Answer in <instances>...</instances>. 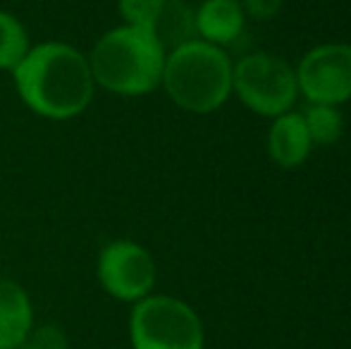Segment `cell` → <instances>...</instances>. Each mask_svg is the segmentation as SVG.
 <instances>
[{
  "label": "cell",
  "mask_w": 351,
  "mask_h": 349,
  "mask_svg": "<svg viewBox=\"0 0 351 349\" xmlns=\"http://www.w3.org/2000/svg\"><path fill=\"white\" fill-rule=\"evenodd\" d=\"M306 122V130L313 144L330 146L342 136L344 120L342 112L337 110V106H325V103H308L301 112Z\"/></svg>",
  "instance_id": "4fadbf2b"
},
{
  "label": "cell",
  "mask_w": 351,
  "mask_h": 349,
  "mask_svg": "<svg viewBox=\"0 0 351 349\" xmlns=\"http://www.w3.org/2000/svg\"><path fill=\"white\" fill-rule=\"evenodd\" d=\"M29 34L12 12L0 10V72H12L29 53Z\"/></svg>",
  "instance_id": "7c38bea8"
},
{
  "label": "cell",
  "mask_w": 351,
  "mask_h": 349,
  "mask_svg": "<svg viewBox=\"0 0 351 349\" xmlns=\"http://www.w3.org/2000/svg\"><path fill=\"white\" fill-rule=\"evenodd\" d=\"M132 349H204L206 333L199 313L170 294H148L130 313Z\"/></svg>",
  "instance_id": "277c9868"
},
{
  "label": "cell",
  "mask_w": 351,
  "mask_h": 349,
  "mask_svg": "<svg viewBox=\"0 0 351 349\" xmlns=\"http://www.w3.org/2000/svg\"><path fill=\"white\" fill-rule=\"evenodd\" d=\"M296 84L308 103L339 106L351 98V46L323 43L301 58Z\"/></svg>",
  "instance_id": "52a82bcc"
},
{
  "label": "cell",
  "mask_w": 351,
  "mask_h": 349,
  "mask_svg": "<svg viewBox=\"0 0 351 349\" xmlns=\"http://www.w3.org/2000/svg\"><path fill=\"white\" fill-rule=\"evenodd\" d=\"M165 3L167 0H117V10H120L125 24L143 27L153 32V24L160 17Z\"/></svg>",
  "instance_id": "5bb4252c"
},
{
  "label": "cell",
  "mask_w": 351,
  "mask_h": 349,
  "mask_svg": "<svg viewBox=\"0 0 351 349\" xmlns=\"http://www.w3.org/2000/svg\"><path fill=\"white\" fill-rule=\"evenodd\" d=\"M160 84L182 110L206 115L230 98L232 62L222 48L194 38L165 56Z\"/></svg>",
  "instance_id": "3957f363"
},
{
  "label": "cell",
  "mask_w": 351,
  "mask_h": 349,
  "mask_svg": "<svg viewBox=\"0 0 351 349\" xmlns=\"http://www.w3.org/2000/svg\"><path fill=\"white\" fill-rule=\"evenodd\" d=\"M311 144L313 141H311L301 112H285V115L275 117L268 136V151L270 158L280 168H299L308 158Z\"/></svg>",
  "instance_id": "9c48e42d"
},
{
  "label": "cell",
  "mask_w": 351,
  "mask_h": 349,
  "mask_svg": "<svg viewBox=\"0 0 351 349\" xmlns=\"http://www.w3.org/2000/svg\"><path fill=\"white\" fill-rule=\"evenodd\" d=\"M12 80L29 110L56 122L82 115L91 106L96 88L88 58L62 41L29 48L24 60L12 70Z\"/></svg>",
  "instance_id": "6da1fadb"
},
{
  "label": "cell",
  "mask_w": 351,
  "mask_h": 349,
  "mask_svg": "<svg viewBox=\"0 0 351 349\" xmlns=\"http://www.w3.org/2000/svg\"><path fill=\"white\" fill-rule=\"evenodd\" d=\"M96 275L103 292L117 302L136 304L156 287L158 268L151 252L132 239H115L98 254Z\"/></svg>",
  "instance_id": "8992f818"
},
{
  "label": "cell",
  "mask_w": 351,
  "mask_h": 349,
  "mask_svg": "<svg viewBox=\"0 0 351 349\" xmlns=\"http://www.w3.org/2000/svg\"><path fill=\"white\" fill-rule=\"evenodd\" d=\"M34 330V306L27 289L0 278V349H17Z\"/></svg>",
  "instance_id": "ba28073f"
},
{
  "label": "cell",
  "mask_w": 351,
  "mask_h": 349,
  "mask_svg": "<svg viewBox=\"0 0 351 349\" xmlns=\"http://www.w3.org/2000/svg\"><path fill=\"white\" fill-rule=\"evenodd\" d=\"M17 349H70V340L60 326L43 323V326H34L29 337Z\"/></svg>",
  "instance_id": "9a60e30c"
},
{
  "label": "cell",
  "mask_w": 351,
  "mask_h": 349,
  "mask_svg": "<svg viewBox=\"0 0 351 349\" xmlns=\"http://www.w3.org/2000/svg\"><path fill=\"white\" fill-rule=\"evenodd\" d=\"M153 34L162 43V48L175 51V48L194 41L196 12L186 3H182V0H167L160 17L153 24Z\"/></svg>",
  "instance_id": "8fae6325"
},
{
  "label": "cell",
  "mask_w": 351,
  "mask_h": 349,
  "mask_svg": "<svg viewBox=\"0 0 351 349\" xmlns=\"http://www.w3.org/2000/svg\"><path fill=\"white\" fill-rule=\"evenodd\" d=\"M246 12L256 19H273L282 10V0H244Z\"/></svg>",
  "instance_id": "2e32d148"
},
{
  "label": "cell",
  "mask_w": 351,
  "mask_h": 349,
  "mask_svg": "<svg viewBox=\"0 0 351 349\" xmlns=\"http://www.w3.org/2000/svg\"><path fill=\"white\" fill-rule=\"evenodd\" d=\"M232 91L249 110L280 117L294 106L299 84L296 72L285 60L270 53H254L232 67Z\"/></svg>",
  "instance_id": "5b68a950"
},
{
  "label": "cell",
  "mask_w": 351,
  "mask_h": 349,
  "mask_svg": "<svg viewBox=\"0 0 351 349\" xmlns=\"http://www.w3.org/2000/svg\"><path fill=\"white\" fill-rule=\"evenodd\" d=\"M165 56L151 29L122 24L103 34L86 58L101 88L117 96H146L160 86Z\"/></svg>",
  "instance_id": "7a4b0ae2"
},
{
  "label": "cell",
  "mask_w": 351,
  "mask_h": 349,
  "mask_svg": "<svg viewBox=\"0 0 351 349\" xmlns=\"http://www.w3.org/2000/svg\"><path fill=\"white\" fill-rule=\"evenodd\" d=\"M244 32V8L239 0H206L196 10V34L213 46L232 43Z\"/></svg>",
  "instance_id": "30bf717a"
}]
</instances>
